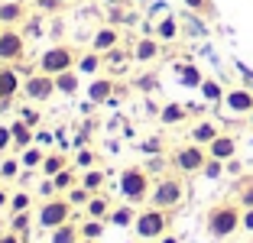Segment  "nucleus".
<instances>
[{
	"mask_svg": "<svg viewBox=\"0 0 253 243\" xmlns=\"http://www.w3.org/2000/svg\"><path fill=\"white\" fill-rule=\"evenodd\" d=\"M0 185H3V178H0Z\"/></svg>",
	"mask_w": 253,
	"mask_h": 243,
	"instance_id": "nucleus-62",
	"label": "nucleus"
},
{
	"mask_svg": "<svg viewBox=\"0 0 253 243\" xmlns=\"http://www.w3.org/2000/svg\"><path fill=\"white\" fill-rule=\"evenodd\" d=\"M78 65V55H75L72 45H49V49L39 55V72L45 75H59V72H68V68Z\"/></svg>",
	"mask_w": 253,
	"mask_h": 243,
	"instance_id": "nucleus-7",
	"label": "nucleus"
},
{
	"mask_svg": "<svg viewBox=\"0 0 253 243\" xmlns=\"http://www.w3.org/2000/svg\"><path fill=\"white\" fill-rule=\"evenodd\" d=\"M130 59H133V55H130L126 49H120V45H114L111 52H104V65L111 68V72H124V65H126Z\"/></svg>",
	"mask_w": 253,
	"mask_h": 243,
	"instance_id": "nucleus-34",
	"label": "nucleus"
},
{
	"mask_svg": "<svg viewBox=\"0 0 253 243\" xmlns=\"http://www.w3.org/2000/svg\"><path fill=\"white\" fill-rule=\"evenodd\" d=\"M82 185L88 188L91 195L101 192V188L107 185V172H104V169H97V165H94V169H84V172H82Z\"/></svg>",
	"mask_w": 253,
	"mask_h": 243,
	"instance_id": "nucleus-29",
	"label": "nucleus"
},
{
	"mask_svg": "<svg viewBox=\"0 0 253 243\" xmlns=\"http://www.w3.org/2000/svg\"><path fill=\"white\" fill-rule=\"evenodd\" d=\"M224 111L234 117H250L253 114V88H231L224 94Z\"/></svg>",
	"mask_w": 253,
	"mask_h": 243,
	"instance_id": "nucleus-11",
	"label": "nucleus"
},
{
	"mask_svg": "<svg viewBox=\"0 0 253 243\" xmlns=\"http://www.w3.org/2000/svg\"><path fill=\"white\" fill-rule=\"evenodd\" d=\"M88 101L91 104H107L114 94H117V84H114V78H101V75H94V78L88 81Z\"/></svg>",
	"mask_w": 253,
	"mask_h": 243,
	"instance_id": "nucleus-13",
	"label": "nucleus"
},
{
	"mask_svg": "<svg viewBox=\"0 0 253 243\" xmlns=\"http://www.w3.org/2000/svg\"><path fill=\"white\" fill-rule=\"evenodd\" d=\"M36 195H39V198H55V195H59V192H55V182L42 175V182L36 185Z\"/></svg>",
	"mask_w": 253,
	"mask_h": 243,
	"instance_id": "nucleus-44",
	"label": "nucleus"
},
{
	"mask_svg": "<svg viewBox=\"0 0 253 243\" xmlns=\"http://www.w3.org/2000/svg\"><path fill=\"white\" fill-rule=\"evenodd\" d=\"M23 72L16 65H3L0 62V111H7L10 104H13V97L23 91Z\"/></svg>",
	"mask_w": 253,
	"mask_h": 243,
	"instance_id": "nucleus-10",
	"label": "nucleus"
},
{
	"mask_svg": "<svg viewBox=\"0 0 253 243\" xmlns=\"http://www.w3.org/2000/svg\"><path fill=\"white\" fill-rule=\"evenodd\" d=\"M224 165H227V175H240V162H237V156H234V159H227Z\"/></svg>",
	"mask_w": 253,
	"mask_h": 243,
	"instance_id": "nucleus-55",
	"label": "nucleus"
},
{
	"mask_svg": "<svg viewBox=\"0 0 253 243\" xmlns=\"http://www.w3.org/2000/svg\"><path fill=\"white\" fill-rule=\"evenodd\" d=\"M10 146H13V133H10V123H0V156H7Z\"/></svg>",
	"mask_w": 253,
	"mask_h": 243,
	"instance_id": "nucleus-45",
	"label": "nucleus"
},
{
	"mask_svg": "<svg viewBox=\"0 0 253 243\" xmlns=\"http://www.w3.org/2000/svg\"><path fill=\"white\" fill-rule=\"evenodd\" d=\"M10 133H13V149H16V153L36 143V126H30L26 120H20V117L10 123Z\"/></svg>",
	"mask_w": 253,
	"mask_h": 243,
	"instance_id": "nucleus-17",
	"label": "nucleus"
},
{
	"mask_svg": "<svg viewBox=\"0 0 253 243\" xmlns=\"http://www.w3.org/2000/svg\"><path fill=\"white\" fill-rule=\"evenodd\" d=\"M188 136H192V143H198V146H208L211 140H217V136H221V126H217L214 120H198V123L192 126V133H188Z\"/></svg>",
	"mask_w": 253,
	"mask_h": 243,
	"instance_id": "nucleus-18",
	"label": "nucleus"
},
{
	"mask_svg": "<svg viewBox=\"0 0 253 243\" xmlns=\"http://www.w3.org/2000/svg\"><path fill=\"white\" fill-rule=\"evenodd\" d=\"M153 36H156L159 42H175V39L182 36V20H179V16H172V13H166L163 20L153 26Z\"/></svg>",
	"mask_w": 253,
	"mask_h": 243,
	"instance_id": "nucleus-16",
	"label": "nucleus"
},
{
	"mask_svg": "<svg viewBox=\"0 0 253 243\" xmlns=\"http://www.w3.org/2000/svg\"><path fill=\"white\" fill-rule=\"evenodd\" d=\"M114 45H120V33H117V26H114V23H104V26H97L94 36H91V49L104 55V52H111Z\"/></svg>",
	"mask_w": 253,
	"mask_h": 243,
	"instance_id": "nucleus-14",
	"label": "nucleus"
},
{
	"mask_svg": "<svg viewBox=\"0 0 253 243\" xmlns=\"http://www.w3.org/2000/svg\"><path fill=\"white\" fill-rule=\"evenodd\" d=\"M188 120V107L185 104H166L163 111H159V123H166V126H175V123H185Z\"/></svg>",
	"mask_w": 253,
	"mask_h": 243,
	"instance_id": "nucleus-24",
	"label": "nucleus"
},
{
	"mask_svg": "<svg viewBox=\"0 0 253 243\" xmlns=\"http://www.w3.org/2000/svg\"><path fill=\"white\" fill-rule=\"evenodd\" d=\"M33 178H36V169H23V172H20V178H16V185H20V188H30Z\"/></svg>",
	"mask_w": 253,
	"mask_h": 243,
	"instance_id": "nucleus-50",
	"label": "nucleus"
},
{
	"mask_svg": "<svg viewBox=\"0 0 253 243\" xmlns=\"http://www.w3.org/2000/svg\"><path fill=\"white\" fill-rule=\"evenodd\" d=\"M250 123H253V114H250Z\"/></svg>",
	"mask_w": 253,
	"mask_h": 243,
	"instance_id": "nucleus-60",
	"label": "nucleus"
},
{
	"mask_svg": "<svg viewBox=\"0 0 253 243\" xmlns=\"http://www.w3.org/2000/svg\"><path fill=\"white\" fill-rule=\"evenodd\" d=\"M104 230H107V221H101V217H84L82 221V237H88V240H97Z\"/></svg>",
	"mask_w": 253,
	"mask_h": 243,
	"instance_id": "nucleus-37",
	"label": "nucleus"
},
{
	"mask_svg": "<svg viewBox=\"0 0 253 243\" xmlns=\"http://www.w3.org/2000/svg\"><path fill=\"white\" fill-rule=\"evenodd\" d=\"M20 172H23L20 156H3V159H0V178H3V182H16Z\"/></svg>",
	"mask_w": 253,
	"mask_h": 243,
	"instance_id": "nucleus-33",
	"label": "nucleus"
},
{
	"mask_svg": "<svg viewBox=\"0 0 253 243\" xmlns=\"http://www.w3.org/2000/svg\"><path fill=\"white\" fill-rule=\"evenodd\" d=\"M78 88H82V75L75 72V68H68V72H59L55 75V91L65 97H75L78 94Z\"/></svg>",
	"mask_w": 253,
	"mask_h": 243,
	"instance_id": "nucleus-20",
	"label": "nucleus"
},
{
	"mask_svg": "<svg viewBox=\"0 0 253 243\" xmlns=\"http://www.w3.org/2000/svg\"><path fill=\"white\" fill-rule=\"evenodd\" d=\"M52 140H55V133H49V130H39L36 133V143H39V146H49Z\"/></svg>",
	"mask_w": 253,
	"mask_h": 243,
	"instance_id": "nucleus-53",
	"label": "nucleus"
},
{
	"mask_svg": "<svg viewBox=\"0 0 253 243\" xmlns=\"http://www.w3.org/2000/svg\"><path fill=\"white\" fill-rule=\"evenodd\" d=\"M224 172H227V165H224L221 159H214V156H208V162H205V169H201V175L214 182V178H221Z\"/></svg>",
	"mask_w": 253,
	"mask_h": 243,
	"instance_id": "nucleus-42",
	"label": "nucleus"
},
{
	"mask_svg": "<svg viewBox=\"0 0 253 243\" xmlns=\"http://www.w3.org/2000/svg\"><path fill=\"white\" fill-rule=\"evenodd\" d=\"M124 20H126V10H120V7H111V10H107V23H114V26H120Z\"/></svg>",
	"mask_w": 253,
	"mask_h": 243,
	"instance_id": "nucleus-49",
	"label": "nucleus"
},
{
	"mask_svg": "<svg viewBox=\"0 0 253 243\" xmlns=\"http://www.w3.org/2000/svg\"><path fill=\"white\" fill-rule=\"evenodd\" d=\"M72 201L65 198V195H55V198H42V204L36 207V224L42 230H55L62 227V224L72 221Z\"/></svg>",
	"mask_w": 253,
	"mask_h": 243,
	"instance_id": "nucleus-5",
	"label": "nucleus"
},
{
	"mask_svg": "<svg viewBox=\"0 0 253 243\" xmlns=\"http://www.w3.org/2000/svg\"><path fill=\"white\" fill-rule=\"evenodd\" d=\"M130 55H133V62H140V65H149V62H156L159 55H163V42H159L156 36H140L133 42V49H130Z\"/></svg>",
	"mask_w": 253,
	"mask_h": 243,
	"instance_id": "nucleus-12",
	"label": "nucleus"
},
{
	"mask_svg": "<svg viewBox=\"0 0 253 243\" xmlns=\"http://www.w3.org/2000/svg\"><path fill=\"white\" fill-rule=\"evenodd\" d=\"M78 240H82V224H75V221L49 230V243H78Z\"/></svg>",
	"mask_w": 253,
	"mask_h": 243,
	"instance_id": "nucleus-23",
	"label": "nucleus"
},
{
	"mask_svg": "<svg viewBox=\"0 0 253 243\" xmlns=\"http://www.w3.org/2000/svg\"><path fill=\"white\" fill-rule=\"evenodd\" d=\"M26 55V36L13 26H3L0 30V62L3 65H16Z\"/></svg>",
	"mask_w": 253,
	"mask_h": 243,
	"instance_id": "nucleus-9",
	"label": "nucleus"
},
{
	"mask_svg": "<svg viewBox=\"0 0 253 243\" xmlns=\"http://www.w3.org/2000/svg\"><path fill=\"white\" fill-rule=\"evenodd\" d=\"M26 16L20 0H7V3H0V26H16V23Z\"/></svg>",
	"mask_w": 253,
	"mask_h": 243,
	"instance_id": "nucleus-26",
	"label": "nucleus"
},
{
	"mask_svg": "<svg viewBox=\"0 0 253 243\" xmlns=\"http://www.w3.org/2000/svg\"><path fill=\"white\" fill-rule=\"evenodd\" d=\"M198 91H201V97H205V104H224V94H227V91L221 88V81H214V78H205Z\"/></svg>",
	"mask_w": 253,
	"mask_h": 243,
	"instance_id": "nucleus-28",
	"label": "nucleus"
},
{
	"mask_svg": "<svg viewBox=\"0 0 253 243\" xmlns=\"http://www.w3.org/2000/svg\"><path fill=\"white\" fill-rule=\"evenodd\" d=\"M78 243H97V240H88V237H82V240H78Z\"/></svg>",
	"mask_w": 253,
	"mask_h": 243,
	"instance_id": "nucleus-59",
	"label": "nucleus"
},
{
	"mask_svg": "<svg viewBox=\"0 0 253 243\" xmlns=\"http://www.w3.org/2000/svg\"><path fill=\"white\" fill-rule=\"evenodd\" d=\"M240 230H250V234H253V207H244V217H240Z\"/></svg>",
	"mask_w": 253,
	"mask_h": 243,
	"instance_id": "nucleus-51",
	"label": "nucleus"
},
{
	"mask_svg": "<svg viewBox=\"0 0 253 243\" xmlns=\"http://www.w3.org/2000/svg\"><path fill=\"white\" fill-rule=\"evenodd\" d=\"M175 75H179V81L185 88H201V81H205V75H201L198 65H192V62H179V65H175Z\"/></svg>",
	"mask_w": 253,
	"mask_h": 243,
	"instance_id": "nucleus-25",
	"label": "nucleus"
},
{
	"mask_svg": "<svg viewBox=\"0 0 253 243\" xmlns=\"http://www.w3.org/2000/svg\"><path fill=\"white\" fill-rule=\"evenodd\" d=\"M136 214H140V211H136V207L126 201V204H117V207L111 211L107 224H111V227H133V224H136Z\"/></svg>",
	"mask_w": 253,
	"mask_h": 243,
	"instance_id": "nucleus-22",
	"label": "nucleus"
},
{
	"mask_svg": "<svg viewBox=\"0 0 253 243\" xmlns=\"http://www.w3.org/2000/svg\"><path fill=\"white\" fill-rule=\"evenodd\" d=\"M0 243H23V237L16 234V230L7 227V234H0Z\"/></svg>",
	"mask_w": 253,
	"mask_h": 243,
	"instance_id": "nucleus-52",
	"label": "nucleus"
},
{
	"mask_svg": "<svg viewBox=\"0 0 253 243\" xmlns=\"http://www.w3.org/2000/svg\"><path fill=\"white\" fill-rule=\"evenodd\" d=\"M65 198L72 201V207H82V211H84V204H88V201H91V192H88V188H84L82 182H78V185H75V188H68V192H65Z\"/></svg>",
	"mask_w": 253,
	"mask_h": 243,
	"instance_id": "nucleus-40",
	"label": "nucleus"
},
{
	"mask_svg": "<svg viewBox=\"0 0 253 243\" xmlns=\"http://www.w3.org/2000/svg\"><path fill=\"white\" fill-rule=\"evenodd\" d=\"M250 243H253V240H250Z\"/></svg>",
	"mask_w": 253,
	"mask_h": 243,
	"instance_id": "nucleus-64",
	"label": "nucleus"
},
{
	"mask_svg": "<svg viewBox=\"0 0 253 243\" xmlns=\"http://www.w3.org/2000/svg\"><path fill=\"white\" fill-rule=\"evenodd\" d=\"M182 30H185L188 36H208V26H205V16H201V13H192V10H188V16L182 20Z\"/></svg>",
	"mask_w": 253,
	"mask_h": 243,
	"instance_id": "nucleus-35",
	"label": "nucleus"
},
{
	"mask_svg": "<svg viewBox=\"0 0 253 243\" xmlns=\"http://www.w3.org/2000/svg\"><path fill=\"white\" fill-rule=\"evenodd\" d=\"M159 243H179V237H172V234H166V237H159Z\"/></svg>",
	"mask_w": 253,
	"mask_h": 243,
	"instance_id": "nucleus-58",
	"label": "nucleus"
},
{
	"mask_svg": "<svg viewBox=\"0 0 253 243\" xmlns=\"http://www.w3.org/2000/svg\"><path fill=\"white\" fill-rule=\"evenodd\" d=\"M240 217H244V207L234 204V201H221L205 214V227L214 240H227L240 230Z\"/></svg>",
	"mask_w": 253,
	"mask_h": 243,
	"instance_id": "nucleus-1",
	"label": "nucleus"
},
{
	"mask_svg": "<svg viewBox=\"0 0 253 243\" xmlns=\"http://www.w3.org/2000/svg\"><path fill=\"white\" fill-rule=\"evenodd\" d=\"M10 195H13V192H7V188L0 185V211H7V207H10Z\"/></svg>",
	"mask_w": 253,
	"mask_h": 243,
	"instance_id": "nucleus-54",
	"label": "nucleus"
},
{
	"mask_svg": "<svg viewBox=\"0 0 253 243\" xmlns=\"http://www.w3.org/2000/svg\"><path fill=\"white\" fill-rule=\"evenodd\" d=\"M68 165H72V162H68L65 149H52V153H45V159H42V169H39V175L52 178V175H59L62 169H68Z\"/></svg>",
	"mask_w": 253,
	"mask_h": 243,
	"instance_id": "nucleus-19",
	"label": "nucleus"
},
{
	"mask_svg": "<svg viewBox=\"0 0 253 243\" xmlns=\"http://www.w3.org/2000/svg\"><path fill=\"white\" fill-rule=\"evenodd\" d=\"M20 120H26L30 126H39V120H42V114H39L36 107H33V101H30V104H23V107H20Z\"/></svg>",
	"mask_w": 253,
	"mask_h": 243,
	"instance_id": "nucleus-43",
	"label": "nucleus"
},
{
	"mask_svg": "<svg viewBox=\"0 0 253 243\" xmlns=\"http://www.w3.org/2000/svg\"><path fill=\"white\" fill-rule=\"evenodd\" d=\"M117 188H120V195H124V201L140 204V201H146L149 192H153V188H149V172L143 169V165H126L117 178Z\"/></svg>",
	"mask_w": 253,
	"mask_h": 243,
	"instance_id": "nucleus-4",
	"label": "nucleus"
},
{
	"mask_svg": "<svg viewBox=\"0 0 253 243\" xmlns=\"http://www.w3.org/2000/svg\"><path fill=\"white\" fill-rule=\"evenodd\" d=\"M143 169H146L149 175H156V172H166V159H163V153H159V156H153V159H149L146 165H143Z\"/></svg>",
	"mask_w": 253,
	"mask_h": 243,
	"instance_id": "nucleus-46",
	"label": "nucleus"
},
{
	"mask_svg": "<svg viewBox=\"0 0 253 243\" xmlns=\"http://www.w3.org/2000/svg\"><path fill=\"white\" fill-rule=\"evenodd\" d=\"M240 75H244V84H247V88H253V72H247V68L240 65Z\"/></svg>",
	"mask_w": 253,
	"mask_h": 243,
	"instance_id": "nucleus-57",
	"label": "nucleus"
},
{
	"mask_svg": "<svg viewBox=\"0 0 253 243\" xmlns=\"http://www.w3.org/2000/svg\"><path fill=\"white\" fill-rule=\"evenodd\" d=\"M250 146H253V136H250Z\"/></svg>",
	"mask_w": 253,
	"mask_h": 243,
	"instance_id": "nucleus-61",
	"label": "nucleus"
},
{
	"mask_svg": "<svg viewBox=\"0 0 253 243\" xmlns=\"http://www.w3.org/2000/svg\"><path fill=\"white\" fill-rule=\"evenodd\" d=\"M156 84H159L156 75H143V78H136V88L140 91H156Z\"/></svg>",
	"mask_w": 253,
	"mask_h": 243,
	"instance_id": "nucleus-48",
	"label": "nucleus"
},
{
	"mask_svg": "<svg viewBox=\"0 0 253 243\" xmlns=\"http://www.w3.org/2000/svg\"><path fill=\"white\" fill-rule=\"evenodd\" d=\"M172 211H163V207H143L140 214H136V224H133V234H136V240H143V243H153V240H159V237H166L169 234V217Z\"/></svg>",
	"mask_w": 253,
	"mask_h": 243,
	"instance_id": "nucleus-3",
	"label": "nucleus"
},
{
	"mask_svg": "<svg viewBox=\"0 0 253 243\" xmlns=\"http://www.w3.org/2000/svg\"><path fill=\"white\" fill-rule=\"evenodd\" d=\"M172 169L179 172V175H195V172L205 169V162H208V146H198V143H185L172 153Z\"/></svg>",
	"mask_w": 253,
	"mask_h": 243,
	"instance_id": "nucleus-6",
	"label": "nucleus"
},
{
	"mask_svg": "<svg viewBox=\"0 0 253 243\" xmlns=\"http://www.w3.org/2000/svg\"><path fill=\"white\" fill-rule=\"evenodd\" d=\"M111 211H114L111 198H107V195H101V192H94V195H91V201L84 204V217H101V221H107V217H111Z\"/></svg>",
	"mask_w": 253,
	"mask_h": 243,
	"instance_id": "nucleus-21",
	"label": "nucleus"
},
{
	"mask_svg": "<svg viewBox=\"0 0 253 243\" xmlns=\"http://www.w3.org/2000/svg\"><path fill=\"white\" fill-rule=\"evenodd\" d=\"M208 156H214V159H221V162L234 159V156H237V136H234V133H221L217 140L208 143Z\"/></svg>",
	"mask_w": 253,
	"mask_h": 243,
	"instance_id": "nucleus-15",
	"label": "nucleus"
},
{
	"mask_svg": "<svg viewBox=\"0 0 253 243\" xmlns=\"http://www.w3.org/2000/svg\"><path fill=\"white\" fill-rule=\"evenodd\" d=\"M62 3H65V0H62Z\"/></svg>",
	"mask_w": 253,
	"mask_h": 243,
	"instance_id": "nucleus-63",
	"label": "nucleus"
},
{
	"mask_svg": "<svg viewBox=\"0 0 253 243\" xmlns=\"http://www.w3.org/2000/svg\"><path fill=\"white\" fill-rule=\"evenodd\" d=\"M237 204L240 207H253V175L240 178V185H237Z\"/></svg>",
	"mask_w": 253,
	"mask_h": 243,
	"instance_id": "nucleus-38",
	"label": "nucleus"
},
{
	"mask_svg": "<svg viewBox=\"0 0 253 243\" xmlns=\"http://www.w3.org/2000/svg\"><path fill=\"white\" fill-rule=\"evenodd\" d=\"M185 201V178L182 175H159L153 192H149V204L163 207V211H175Z\"/></svg>",
	"mask_w": 253,
	"mask_h": 243,
	"instance_id": "nucleus-2",
	"label": "nucleus"
},
{
	"mask_svg": "<svg viewBox=\"0 0 253 243\" xmlns=\"http://www.w3.org/2000/svg\"><path fill=\"white\" fill-rule=\"evenodd\" d=\"M42 159H45V149L39 146V143H33V146L20 149V162H23V169H42Z\"/></svg>",
	"mask_w": 253,
	"mask_h": 243,
	"instance_id": "nucleus-27",
	"label": "nucleus"
},
{
	"mask_svg": "<svg viewBox=\"0 0 253 243\" xmlns=\"http://www.w3.org/2000/svg\"><path fill=\"white\" fill-rule=\"evenodd\" d=\"M26 33H30V36H39V33H42V23H39V20H30Z\"/></svg>",
	"mask_w": 253,
	"mask_h": 243,
	"instance_id": "nucleus-56",
	"label": "nucleus"
},
{
	"mask_svg": "<svg viewBox=\"0 0 253 243\" xmlns=\"http://www.w3.org/2000/svg\"><path fill=\"white\" fill-rule=\"evenodd\" d=\"M7 227H10V230H16V234H20V237H26V234H30V227H33V211H20V214H10Z\"/></svg>",
	"mask_w": 253,
	"mask_h": 243,
	"instance_id": "nucleus-36",
	"label": "nucleus"
},
{
	"mask_svg": "<svg viewBox=\"0 0 253 243\" xmlns=\"http://www.w3.org/2000/svg\"><path fill=\"white\" fill-rule=\"evenodd\" d=\"M185 3V10H192V13H201L205 20H211V16L217 13L214 10V0H182Z\"/></svg>",
	"mask_w": 253,
	"mask_h": 243,
	"instance_id": "nucleus-39",
	"label": "nucleus"
},
{
	"mask_svg": "<svg viewBox=\"0 0 253 243\" xmlns=\"http://www.w3.org/2000/svg\"><path fill=\"white\" fill-rule=\"evenodd\" d=\"M140 149H143L146 156H159V153H163V140H159V136H153V140H146Z\"/></svg>",
	"mask_w": 253,
	"mask_h": 243,
	"instance_id": "nucleus-47",
	"label": "nucleus"
},
{
	"mask_svg": "<svg viewBox=\"0 0 253 243\" xmlns=\"http://www.w3.org/2000/svg\"><path fill=\"white\" fill-rule=\"evenodd\" d=\"M52 182H55V192L65 195L68 188H75V185L82 182V175H78V169H72V165H68V169L59 172V175H52Z\"/></svg>",
	"mask_w": 253,
	"mask_h": 243,
	"instance_id": "nucleus-32",
	"label": "nucleus"
},
{
	"mask_svg": "<svg viewBox=\"0 0 253 243\" xmlns=\"http://www.w3.org/2000/svg\"><path fill=\"white\" fill-rule=\"evenodd\" d=\"M20 211H33V195H30V188H16V192L10 195L7 214H20Z\"/></svg>",
	"mask_w": 253,
	"mask_h": 243,
	"instance_id": "nucleus-31",
	"label": "nucleus"
},
{
	"mask_svg": "<svg viewBox=\"0 0 253 243\" xmlns=\"http://www.w3.org/2000/svg\"><path fill=\"white\" fill-rule=\"evenodd\" d=\"M101 65H104V55L101 52H84V55H78V72L82 75H97L101 72Z\"/></svg>",
	"mask_w": 253,
	"mask_h": 243,
	"instance_id": "nucleus-30",
	"label": "nucleus"
},
{
	"mask_svg": "<svg viewBox=\"0 0 253 243\" xmlns=\"http://www.w3.org/2000/svg\"><path fill=\"white\" fill-rule=\"evenodd\" d=\"M97 165V156H94V149H88V146H78V153H75V169H94Z\"/></svg>",
	"mask_w": 253,
	"mask_h": 243,
	"instance_id": "nucleus-41",
	"label": "nucleus"
},
{
	"mask_svg": "<svg viewBox=\"0 0 253 243\" xmlns=\"http://www.w3.org/2000/svg\"><path fill=\"white\" fill-rule=\"evenodd\" d=\"M23 94H26V101L33 104H45L52 101L59 91H55V75H45V72H36V75H26V81H23Z\"/></svg>",
	"mask_w": 253,
	"mask_h": 243,
	"instance_id": "nucleus-8",
	"label": "nucleus"
}]
</instances>
